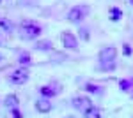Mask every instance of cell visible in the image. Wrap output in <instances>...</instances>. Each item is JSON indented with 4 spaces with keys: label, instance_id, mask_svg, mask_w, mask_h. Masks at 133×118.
I'll return each mask as SVG.
<instances>
[{
    "label": "cell",
    "instance_id": "obj_9",
    "mask_svg": "<svg viewBox=\"0 0 133 118\" xmlns=\"http://www.w3.org/2000/svg\"><path fill=\"white\" fill-rule=\"evenodd\" d=\"M108 16H110V20H112V21H119L121 18H123V11L119 9V7H110Z\"/></svg>",
    "mask_w": 133,
    "mask_h": 118
},
{
    "label": "cell",
    "instance_id": "obj_11",
    "mask_svg": "<svg viewBox=\"0 0 133 118\" xmlns=\"http://www.w3.org/2000/svg\"><path fill=\"white\" fill-rule=\"evenodd\" d=\"M83 118H101V113H99V109L94 106V108H91L89 111L83 113Z\"/></svg>",
    "mask_w": 133,
    "mask_h": 118
},
{
    "label": "cell",
    "instance_id": "obj_4",
    "mask_svg": "<svg viewBox=\"0 0 133 118\" xmlns=\"http://www.w3.org/2000/svg\"><path fill=\"white\" fill-rule=\"evenodd\" d=\"M71 104H73V108L78 109L80 113H85V111H89L91 108H94L92 100L89 97H85V95H76V97H73Z\"/></svg>",
    "mask_w": 133,
    "mask_h": 118
},
{
    "label": "cell",
    "instance_id": "obj_10",
    "mask_svg": "<svg viewBox=\"0 0 133 118\" xmlns=\"http://www.w3.org/2000/svg\"><path fill=\"white\" fill-rule=\"evenodd\" d=\"M5 106L9 109H14V108H18V97L16 95H7L5 97V102H4Z\"/></svg>",
    "mask_w": 133,
    "mask_h": 118
},
{
    "label": "cell",
    "instance_id": "obj_3",
    "mask_svg": "<svg viewBox=\"0 0 133 118\" xmlns=\"http://www.w3.org/2000/svg\"><path fill=\"white\" fill-rule=\"evenodd\" d=\"M7 81L12 83V85H25L29 81V70L25 69V67H20V69L12 70L9 74V78H7Z\"/></svg>",
    "mask_w": 133,
    "mask_h": 118
},
{
    "label": "cell",
    "instance_id": "obj_1",
    "mask_svg": "<svg viewBox=\"0 0 133 118\" xmlns=\"http://www.w3.org/2000/svg\"><path fill=\"white\" fill-rule=\"evenodd\" d=\"M41 32H43V28L36 23V21L27 20V21H23V23L20 25V37L25 39V41L37 39V37L41 35Z\"/></svg>",
    "mask_w": 133,
    "mask_h": 118
},
{
    "label": "cell",
    "instance_id": "obj_16",
    "mask_svg": "<svg viewBox=\"0 0 133 118\" xmlns=\"http://www.w3.org/2000/svg\"><path fill=\"white\" fill-rule=\"evenodd\" d=\"M85 90H87L89 93H98V92H99V86L94 85V83H87V85H85Z\"/></svg>",
    "mask_w": 133,
    "mask_h": 118
},
{
    "label": "cell",
    "instance_id": "obj_12",
    "mask_svg": "<svg viewBox=\"0 0 133 118\" xmlns=\"http://www.w3.org/2000/svg\"><path fill=\"white\" fill-rule=\"evenodd\" d=\"M36 49H41V51H48V49H51L50 41H39V42L36 44Z\"/></svg>",
    "mask_w": 133,
    "mask_h": 118
},
{
    "label": "cell",
    "instance_id": "obj_14",
    "mask_svg": "<svg viewBox=\"0 0 133 118\" xmlns=\"http://www.w3.org/2000/svg\"><path fill=\"white\" fill-rule=\"evenodd\" d=\"M18 62H20L21 65H30L32 58H30V55H29V53H23V55H20V60H18Z\"/></svg>",
    "mask_w": 133,
    "mask_h": 118
},
{
    "label": "cell",
    "instance_id": "obj_2",
    "mask_svg": "<svg viewBox=\"0 0 133 118\" xmlns=\"http://www.w3.org/2000/svg\"><path fill=\"white\" fill-rule=\"evenodd\" d=\"M115 57H117V49L114 46H107L99 51V62H101V67L105 70H110L115 67Z\"/></svg>",
    "mask_w": 133,
    "mask_h": 118
},
{
    "label": "cell",
    "instance_id": "obj_18",
    "mask_svg": "<svg viewBox=\"0 0 133 118\" xmlns=\"http://www.w3.org/2000/svg\"><path fill=\"white\" fill-rule=\"evenodd\" d=\"M123 51H124V55H131V48H130V46H128V44H124Z\"/></svg>",
    "mask_w": 133,
    "mask_h": 118
},
{
    "label": "cell",
    "instance_id": "obj_20",
    "mask_svg": "<svg viewBox=\"0 0 133 118\" xmlns=\"http://www.w3.org/2000/svg\"><path fill=\"white\" fill-rule=\"evenodd\" d=\"M131 88H133V79H131Z\"/></svg>",
    "mask_w": 133,
    "mask_h": 118
},
{
    "label": "cell",
    "instance_id": "obj_8",
    "mask_svg": "<svg viewBox=\"0 0 133 118\" xmlns=\"http://www.w3.org/2000/svg\"><path fill=\"white\" fill-rule=\"evenodd\" d=\"M39 92H41V95H44V97H53V95H57V93H59V88H51V86H41V88H39Z\"/></svg>",
    "mask_w": 133,
    "mask_h": 118
},
{
    "label": "cell",
    "instance_id": "obj_5",
    "mask_svg": "<svg viewBox=\"0 0 133 118\" xmlns=\"http://www.w3.org/2000/svg\"><path fill=\"white\" fill-rule=\"evenodd\" d=\"M87 14H89V7H85V5H76V7H73V9L68 12V20L71 21V23H78V21L83 20Z\"/></svg>",
    "mask_w": 133,
    "mask_h": 118
},
{
    "label": "cell",
    "instance_id": "obj_17",
    "mask_svg": "<svg viewBox=\"0 0 133 118\" xmlns=\"http://www.w3.org/2000/svg\"><path fill=\"white\" fill-rule=\"evenodd\" d=\"M11 113H12V118H21L23 115H21V111L18 108H14V109H11Z\"/></svg>",
    "mask_w": 133,
    "mask_h": 118
},
{
    "label": "cell",
    "instance_id": "obj_15",
    "mask_svg": "<svg viewBox=\"0 0 133 118\" xmlns=\"http://www.w3.org/2000/svg\"><path fill=\"white\" fill-rule=\"evenodd\" d=\"M119 86H121V90L128 92V90H131V81L130 79H121L119 81Z\"/></svg>",
    "mask_w": 133,
    "mask_h": 118
},
{
    "label": "cell",
    "instance_id": "obj_19",
    "mask_svg": "<svg viewBox=\"0 0 133 118\" xmlns=\"http://www.w3.org/2000/svg\"><path fill=\"white\" fill-rule=\"evenodd\" d=\"M2 58H4V57H2V53H0V62H2Z\"/></svg>",
    "mask_w": 133,
    "mask_h": 118
},
{
    "label": "cell",
    "instance_id": "obj_13",
    "mask_svg": "<svg viewBox=\"0 0 133 118\" xmlns=\"http://www.w3.org/2000/svg\"><path fill=\"white\" fill-rule=\"evenodd\" d=\"M0 28L5 30V32H11L12 25H11V21H9V20H5V18H2V16H0Z\"/></svg>",
    "mask_w": 133,
    "mask_h": 118
},
{
    "label": "cell",
    "instance_id": "obj_6",
    "mask_svg": "<svg viewBox=\"0 0 133 118\" xmlns=\"http://www.w3.org/2000/svg\"><path fill=\"white\" fill-rule=\"evenodd\" d=\"M61 39H62V44H64L68 49H73V51L78 49V41H76V37L73 35L71 32H62Z\"/></svg>",
    "mask_w": 133,
    "mask_h": 118
},
{
    "label": "cell",
    "instance_id": "obj_21",
    "mask_svg": "<svg viewBox=\"0 0 133 118\" xmlns=\"http://www.w3.org/2000/svg\"><path fill=\"white\" fill-rule=\"evenodd\" d=\"M131 4H133V0H131Z\"/></svg>",
    "mask_w": 133,
    "mask_h": 118
},
{
    "label": "cell",
    "instance_id": "obj_7",
    "mask_svg": "<svg viewBox=\"0 0 133 118\" xmlns=\"http://www.w3.org/2000/svg\"><path fill=\"white\" fill-rule=\"evenodd\" d=\"M36 109H37L39 113H50L51 111V102H48L46 99L37 100V102H36Z\"/></svg>",
    "mask_w": 133,
    "mask_h": 118
},
{
    "label": "cell",
    "instance_id": "obj_22",
    "mask_svg": "<svg viewBox=\"0 0 133 118\" xmlns=\"http://www.w3.org/2000/svg\"><path fill=\"white\" fill-rule=\"evenodd\" d=\"M0 2H2V0H0Z\"/></svg>",
    "mask_w": 133,
    "mask_h": 118
}]
</instances>
